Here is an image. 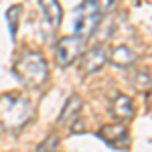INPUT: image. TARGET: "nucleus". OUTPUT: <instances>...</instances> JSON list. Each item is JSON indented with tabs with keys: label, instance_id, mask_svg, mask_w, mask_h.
I'll use <instances>...</instances> for the list:
<instances>
[{
	"label": "nucleus",
	"instance_id": "1",
	"mask_svg": "<svg viewBox=\"0 0 152 152\" xmlns=\"http://www.w3.org/2000/svg\"><path fill=\"white\" fill-rule=\"evenodd\" d=\"M33 118H35V107L28 97L16 91L0 95V128L2 130L18 134L26 124H31Z\"/></svg>",
	"mask_w": 152,
	"mask_h": 152
},
{
	"label": "nucleus",
	"instance_id": "5",
	"mask_svg": "<svg viewBox=\"0 0 152 152\" xmlns=\"http://www.w3.org/2000/svg\"><path fill=\"white\" fill-rule=\"evenodd\" d=\"M105 63H107V49H104V47L89 49L81 57V65H79L81 75H85V77H87V75H94V73L104 69Z\"/></svg>",
	"mask_w": 152,
	"mask_h": 152
},
{
	"label": "nucleus",
	"instance_id": "13",
	"mask_svg": "<svg viewBox=\"0 0 152 152\" xmlns=\"http://www.w3.org/2000/svg\"><path fill=\"white\" fill-rule=\"evenodd\" d=\"M55 144H59V140L55 138V136H51V138H49L47 142H43V144L39 146V152H53Z\"/></svg>",
	"mask_w": 152,
	"mask_h": 152
},
{
	"label": "nucleus",
	"instance_id": "12",
	"mask_svg": "<svg viewBox=\"0 0 152 152\" xmlns=\"http://www.w3.org/2000/svg\"><path fill=\"white\" fill-rule=\"evenodd\" d=\"M20 12H23V6H12L8 8L6 16H8V26H10V37L14 39L16 37V31H18V20H20Z\"/></svg>",
	"mask_w": 152,
	"mask_h": 152
},
{
	"label": "nucleus",
	"instance_id": "10",
	"mask_svg": "<svg viewBox=\"0 0 152 152\" xmlns=\"http://www.w3.org/2000/svg\"><path fill=\"white\" fill-rule=\"evenodd\" d=\"M39 4H41V8H43L49 23L53 24V26H59L61 20H63V8H61V4H59L57 0H39Z\"/></svg>",
	"mask_w": 152,
	"mask_h": 152
},
{
	"label": "nucleus",
	"instance_id": "8",
	"mask_svg": "<svg viewBox=\"0 0 152 152\" xmlns=\"http://www.w3.org/2000/svg\"><path fill=\"white\" fill-rule=\"evenodd\" d=\"M112 116L120 120V122H128L134 118V104H132V99H130L128 95L124 94H118L114 99H112Z\"/></svg>",
	"mask_w": 152,
	"mask_h": 152
},
{
	"label": "nucleus",
	"instance_id": "14",
	"mask_svg": "<svg viewBox=\"0 0 152 152\" xmlns=\"http://www.w3.org/2000/svg\"><path fill=\"white\" fill-rule=\"evenodd\" d=\"M95 2H97L99 10H110V8L116 4V0H95Z\"/></svg>",
	"mask_w": 152,
	"mask_h": 152
},
{
	"label": "nucleus",
	"instance_id": "7",
	"mask_svg": "<svg viewBox=\"0 0 152 152\" xmlns=\"http://www.w3.org/2000/svg\"><path fill=\"white\" fill-rule=\"evenodd\" d=\"M107 63H112L118 69H128L136 63V53L126 45H118L107 51Z\"/></svg>",
	"mask_w": 152,
	"mask_h": 152
},
{
	"label": "nucleus",
	"instance_id": "6",
	"mask_svg": "<svg viewBox=\"0 0 152 152\" xmlns=\"http://www.w3.org/2000/svg\"><path fill=\"white\" fill-rule=\"evenodd\" d=\"M99 138H102L104 142H107L110 146L122 148V144L128 140V128L124 126V122L102 126V130H99Z\"/></svg>",
	"mask_w": 152,
	"mask_h": 152
},
{
	"label": "nucleus",
	"instance_id": "11",
	"mask_svg": "<svg viewBox=\"0 0 152 152\" xmlns=\"http://www.w3.org/2000/svg\"><path fill=\"white\" fill-rule=\"evenodd\" d=\"M130 79H132V85H134L138 91H146L152 85V79H150V75H148L146 71H134Z\"/></svg>",
	"mask_w": 152,
	"mask_h": 152
},
{
	"label": "nucleus",
	"instance_id": "2",
	"mask_svg": "<svg viewBox=\"0 0 152 152\" xmlns=\"http://www.w3.org/2000/svg\"><path fill=\"white\" fill-rule=\"evenodd\" d=\"M14 75L24 87L37 89L49 79V65L45 57L37 51H26L14 63Z\"/></svg>",
	"mask_w": 152,
	"mask_h": 152
},
{
	"label": "nucleus",
	"instance_id": "9",
	"mask_svg": "<svg viewBox=\"0 0 152 152\" xmlns=\"http://www.w3.org/2000/svg\"><path fill=\"white\" fill-rule=\"evenodd\" d=\"M81 97L79 95H71L69 99L65 102V105H63V110H61V114H59L57 118V124L59 126H65V124H69V122H73L75 118H77V114H79V110H81Z\"/></svg>",
	"mask_w": 152,
	"mask_h": 152
},
{
	"label": "nucleus",
	"instance_id": "4",
	"mask_svg": "<svg viewBox=\"0 0 152 152\" xmlns=\"http://www.w3.org/2000/svg\"><path fill=\"white\" fill-rule=\"evenodd\" d=\"M83 53V39L79 37H63L55 47V59L61 67H69L73 61L81 57Z\"/></svg>",
	"mask_w": 152,
	"mask_h": 152
},
{
	"label": "nucleus",
	"instance_id": "3",
	"mask_svg": "<svg viewBox=\"0 0 152 152\" xmlns=\"http://www.w3.org/2000/svg\"><path fill=\"white\" fill-rule=\"evenodd\" d=\"M102 20V10L97 6L95 0H83L81 4L75 8V16H73V31L75 37L79 39H89L95 33L97 24Z\"/></svg>",
	"mask_w": 152,
	"mask_h": 152
}]
</instances>
